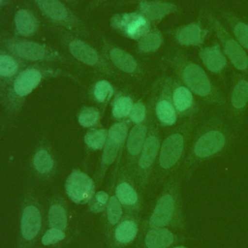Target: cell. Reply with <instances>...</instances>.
<instances>
[{
  "instance_id": "1",
  "label": "cell",
  "mask_w": 248,
  "mask_h": 248,
  "mask_svg": "<svg viewBox=\"0 0 248 248\" xmlns=\"http://www.w3.org/2000/svg\"><path fill=\"white\" fill-rule=\"evenodd\" d=\"M61 69L49 64H29L0 91L2 109V126L8 127L15 122L20 113L26 99L47 79L68 76Z\"/></svg>"
},
{
  "instance_id": "2",
  "label": "cell",
  "mask_w": 248,
  "mask_h": 248,
  "mask_svg": "<svg viewBox=\"0 0 248 248\" xmlns=\"http://www.w3.org/2000/svg\"><path fill=\"white\" fill-rule=\"evenodd\" d=\"M166 66L173 73L175 78L183 83L195 96L203 102L216 105H226L221 90L211 80L202 66L194 62L181 49L167 52L162 57Z\"/></svg>"
},
{
  "instance_id": "3",
  "label": "cell",
  "mask_w": 248,
  "mask_h": 248,
  "mask_svg": "<svg viewBox=\"0 0 248 248\" xmlns=\"http://www.w3.org/2000/svg\"><path fill=\"white\" fill-rule=\"evenodd\" d=\"M194 132L185 161L188 167L220 154L232 140V130L219 115L208 117Z\"/></svg>"
},
{
  "instance_id": "4",
  "label": "cell",
  "mask_w": 248,
  "mask_h": 248,
  "mask_svg": "<svg viewBox=\"0 0 248 248\" xmlns=\"http://www.w3.org/2000/svg\"><path fill=\"white\" fill-rule=\"evenodd\" d=\"M195 124L194 116L187 118L165 137L160 145L157 167L154 169L156 175L162 177L169 174L181 161L194 134Z\"/></svg>"
},
{
  "instance_id": "5",
  "label": "cell",
  "mask_w": 248,
  "mask_h": 248,
  "mask_svg": "<svg viewBox=\"0 0 248 248\" xmlns=\"http://www.w3.org/2000/svg\"><path fill=\"white\" fill-rule=\"evenodd\" d=\"M0 47L6 49L19 60L30 64H63L66 56L52 46L16 36L0 34Z\"/></svg>"
},
{
  "instance_id": "6",
  "label": "cell",
  "mask_w": 248,
  "mask_h": 248,
  "mask_svg": "<svg viewBox=\"0 0 248 248\" xmlns=\"http://www.w3.org/2000/svg\"><path fill=\"white\" fill-rule=\"evenodd\" d=\"M44 209L37 192L29 188L21 202L18 236L16 248H36L44 229Z\"/></svg>"
},
{
  "instance_id": "7",
  "label": "cell",
  "mask_w": 248,
  "mask_h": 248,
  "mask_svg": "<svg viewBox=\"0 0 248 248\" xmlns=\"http://www.w3.org/2000/svg\"><path fill=\"white\" fill-rule=\"evenodd\" d=\"M202 18L215 35L229 63L236 72L248 74V53L232 37L223 20L207 8L202 10Z\"/></svg>"
},
{
  "instance_id": "8",
  "label": "cell",
  "mask_w": 248,
  "mask_h": 248,
  "mask_svg": "<svg viewBox=\"0 0 248 248\" xmlns=\"http://www.w3.org/2000/svg\"><path fill=\"white\" fill-rule=\"evenodd\" d=\"M55 31L62 46L75 60L107 77L115 75V71L107 62L102 52L82 37L63 30Z\"/></svg>"
},
{
  "instance_id": "9",
  "label": "cell",
  "mask_w": 248,
  "mask_h": 248,
  "mask_svg": "<svg viewBox=\"0 0 248 248\" xmlns=\"http://www.w3.org/2000/svg\"><path fill=\"white\" fill-rule=\"evenodd\" d=\"M39 14L54 30H63L83 37L87 28L82 19L62 0H31Z\"/></svg>"
},
{
  "instance_id": "10",
  "label": "cell",
  "mask_w": 248,
  "mask_h": 248,
  "mask_svg": "<svg viewBox=\"0 0 248 248\" xmlns=\"http://www.w3.org/2000/svg\"><path fill=\"white\" fill-rule=\"evenodd\" d=\"M128 132V120L116 121L108 129V140L104 148L102 149L98 169L93 175V179L97 187L102 184L107 171L115 162H117V166L114 170V172L118 170Z\"/></svg>"
},
{
  "instance_id": "11",
  "label": "cell",
  "mask_w": 248,
  "mask_h": 248,
  "mask_svg": "<svg viewBox=\"0 0 248 248\" xmlns=\"http://www.w3.org/2000/svg\"><path fill=\"white\" fill-rule=\"evenodd\" d=\"M180 217L178 184L173 177L164 185L163 191L156 201L153 210L144 225L147 228H167L174 226Z\"/></svg>"
},
{
  "instance_id": "12",
  "label": "cell",
  "mask_w": 248,
  "mask_h": 248,
  "mask_svg": "<svg viewBox=\"0 0 248 248\" xmlns=\"http://www.w3.org/2000/svg\"><path fill=\"white\" fill-rule=\"evenodd\" d=\"M160 145L161 139L158 128L155 123H149L145 142L133 170V176L140 194L144 192L154 171Z\"/></svg>"
},
{
  "instance_id": "13",
  "label": "cell",
  "mask_w": 248,
  "mask_h": 248,
  "mask_svg": "<svg viewBox=\"0 0 248 248\" xmlns=\"http://www.w3.org/2000/svg\"><path fill=\"white\" fill-rule=\"evenodd\" d=\"M58 160L49 140L43 138L36 144L29 160V171L40 182L54 179L58 172Z\"/></svg>"
},
{
  "instance_id": "14",
  "label": "cell",
  "mask_w": 248,
  "mask_h": 248,
  "mask_svg": "<svg viewBox=\"0 0 248 248\" xmlns=\"http://www.w3.org/2000/svg\"><path fill=\"white\" fill-rule=\"evenodd\" d=\"M101 52L114 71H119L133 78H140L144 73L141 64L133 54L107 38L102 40Z\"/></svg>"
},
{
  "instance_id": "15",
  "label": "cell",
  "mask_w": 248,
  "mask_h": 248,
  "mask_svg": "<svg viewBox=\"0 0 248 248\" xmlns=\"http://www.w3.org/2000/svg\"><path fill=\"white\" fill-rule=\"evenodd\" d=\"M109 25L116 33L136 42L153 27L149 20L138 10L114 14L109 19Z\"/></svg>"
},
{
  "instance_id": "16",
  "label": "cell",
  "mask_w": 248,
  "mask_h": 248,
  "mask_svg": "<svg viewBox=\"0 0 248 248\" xmlns=\"http://www.w3.org/2000/svg\"><path fill=\"white\" fill-rule=\"evenodd\" d=\"M114 191L113 194L120 202L125 212L139 214L140 208V191L137 187L133 174L120 166L114 172Z\"/></svg>"
},
{
  "instance_id": "17",
  "label": "cell",
  "mask_w": 248,
  "mask_h": 248,
  "mask_svg": "<svg viewBox=\"0 0 248 248\" xmlns=\"http://www.w3.org/2000/svg\"><path fill=\"white\" fill-rule=\"evenodd\" d=\"M140 228L138 214L125 212L119 223L105 233L108 248H127L138 238Z\"/></svg>"
},
{
  "instance_id": "18",
  "label": "cell",
  "mask_w": 248,
  "mask_h": 248,
  "mask_svg": "<svg viewBox=\"0 0 248 248\" xmlns=\"http://www.w3.org/2000/svg\"><path fill=\"white\" fill-rule=\"evenodd\" d=\"M97 186L93 177L80 170H73L64 184L65 194L76 204H87L93 198Z\"/></svg>"
},
{
  "instance_id": "19",
  "label": "cell",
  "mask_w": 248,
  "mask_h": 248,
  "mask_svg": "<svg viewBox=\"0 0 248 248\" xmlns=\"http://www.w3.org/2000/svg\"><path fill=\"white\" fill-rule=\"evenodd\" d=\"M210 33V29L203 19L194 20L169 30V34L175 44L183 47L202 46Z\"/></svg>"
},
{
  "instance_id": "20",
  "label": "cell",
  "mask_w": 248,
  "mask_h": 248,
  "mask_svg": "<svg viewBox=\"0 0 248 248\" xmlns=\"http://www.w3.org/2000/svg\"><path fill=\"white\" fill-rule=\"evenodd\" d=\"M157 85V94L153 98L154 116L160 126L171 127L177 122L178 115L170 98V77H165Z\"/></svg>"
},
{
  "instance_id": "21",
  "label": "cell",
  "mask_w": 248,
  "mask_h": 248,
  "mask_svg": "<svg viewBox=\"0 0 248 248\" xmlns=\"http://www.w3.org/2000/svg\"><path fill=\"white\" fill-rule=\"evenodd\" d=\"M228 103L231 117L238 124L248 107V74L233 73Z\"/></svg>"
},
{
  "instance_id": "22",
  "label": "cell",
  "mask_w": 248,
  "mask_h": 248,
  "mask_svg": "<svg viewBox=\"0 0 248 248\" xmlns=\"http://www.w3.org/2000/svg\"><path fill=\"white\" fill-rule=\"evenodd\" d=\"M148 127L149 122L145 121L140 124H134L131 129H129L123 150L124 154H122L124 155V159L120 161L119 167H124L132 174L145 142L148 133Z\"/></svg>"
},
{
  "instance_id": "23",
  "label": "cell",
  "mask_w": 248,
  "mask_h": 248,
  "mask_svg": "<svg viewBox=\"0 0 248 248\" xmlns=\"http://www.w3.org/2000/svg\"><path fill=\"white\" fill-rule=\"evenodd\" d=\"M170 92L177 115L185 119L193 117L198 110L195 95L178 79L171 78H170Z\"/></svg>"
},
{
  "instance_id": "24",
  "label": "cell",
  "mask_w": 248,
  "mask_h": 248,
  "mask_svg": "<svg viewBox=\"0 0 248 248\" xmlns=\"http://www.w3.org/2000/svg\"><path fill=\"white\" fill-rule=\"evenodd\" d=\"M138 11L156 26L169 16L180 14L182 9L178 4L168 0H139Z\"/></svg>"
},
{
  "instance_id": "25",
  "label": "cell",
  "mask_w": 248,
  "mask_h": 248,
  "mask_svg": "<svg viewBox=\"0 0 248 248\" xmlns=\"http://www.w3.org/2000/svg\"><path fill=\"white\" fill-rule=\"evenodd\" d=\"M198 55L205 71L221 78L224 77L229 66V60L217 41L199 47Z\"/></svg>"
},
{
  "instance_id": "26",
  "label": "cell",
  "mask_w": 248,
  "mask_h": 248,
  "mask_svg": "<svg viewBox=\"0 0 248 248\" xmlns=\"http://www.w3.org/2000/svg\"><path fill=\"white\" fill-rule=\"evenodd\" d=\"M70 209L67 200L61 194H54L48 202L46 226L71 232ZM72 233V232H71Z\"/></svg>"
},
{
  "instance_id": "27",
  "label": "cell",
  "mask_w": 248,
  "mask_h": 248,
  "mask_svg": "<svg viewBox=\"0 0 248 248\" xmlns=\"http://www.w3.org/2000/svg\"><path fill=\"white\" fill-rule=\"evenodd\" d=\"M14 36L29 38L34 36L40 29V20L35 11L28 5L17 7L14 18Z\"/></svg>"
},
{
  "instance_id": "28",
  "label": "cell",
  "mask_w": 248,
  "mask_h": 248,
  "mask_svg": "<svg viewBox=\"0 0 248 248\" xmlns=\"http://www.w3.org/2000/svg\"><path fill=\"white\" fill-rule=\"evenodd\" d=\"M27 64L0 47V91L8 86Z\"/></svg>"
},
{
  "instance_id": "29",
  "label": "cell",
  "mask_w": 248,
  "mask_h": 248,
  "mask_svg": "<svg viewBox=\"0 0 248 248\" xmlns=\"http://www.w3.org/2000/svg\"><path fill=\"white\" fill-rule=\"evenodd\" d=\"M219 15L232 37L248 53V21L226 9L221 10Z\"/></svg>"
},
{
  "instance_id": "30",
  "label": "cell",
  "mask_w": 248,
  "mask_h": 248,
  "mask_svg": "<svg viewBox=\"0 0 248 248\" xmlns=\"http://www.w3.org/2000/svg\"><path fill=\"white\" fill-rule=\"evenodd\" d=\"M174 242L173 232L167 228H147L139 248H169Z\"/></svg>"
},
{
  "instance_id": "31",
  "label": "cell",
  "mask_w": 248,
  "mask_h": 248,
  "mask_svg": "<svg viewBox=\"0 0 248 248\" xmlns=\"http://www.w3.org/2000/svg\"><path fill=\"white\" fill-rule=\"evenodd\" d=\"M116 91L113 84L105 78L96 80L89 89L91 100L98 106L106 108L111 102Z\"/></svg>"
},
{
  "instance_id": "32",
  "label": "cell",
  "mask_w": 248,
  "mask_h": 248,
  "mask_svg": "<svg viewBox=\"0 0 248 248\" xmlns=\"http://www.w3.org/2000/svg\"><path fill=\"white\" fill-rule=\"evenodd\" d=\"M163 44V33L156 26H153L144 36L137 41V52L140 54H152L158 51Z\"/></svg>"
},
{
  "instance_id": "33",
  "label": "cell",
  "mask_w": 248,
  "mask_h": 248,
  "mask_svg": "<svg viewBox=\"0 0 248 248\" xmlns=\"http://www.w3.org/2000/svg\"><path fill=\"white\" fill-rule=\"evenodd\" d=\"M125 210L114 194L110 195L106 210L103 213L104 234L109 232L123 218Z\"/></svg>"
},
{
  "instance_id": "34",
  "label": "cell",
  "mask_w": 248,
  "mask_h": 248,
  "mask_svg": "<svg viewBox=\"0 0 248 248\" xmlns=\"http://www.w3.org/2000/svg\"><path fill=\"white\" fill-rule=\"evenodd\" d=\"M134 103L133 98L129 94L116 92L110 102L112 118L116 121L127 120Z\"/></svg>"
},
{
  "instance_id": "35",
  "label": "cell",
  "mask_w": 248,
  "mask_h": 248,
  "mask_svg": "<svg viewBox=\"0 0 248 248\" xmlns=\"http://www.w3.org/2000/svg\"><path fill=\"white\" fill-rule=\"evenodd\" d=\"M71 232L61 231L56 228H46L41 237L40 241L44 247L46 248H60L71 240Z\"/></svg>"
},
{
  "instance_id": "36",
  "label": "cell",
  "mask_w": 248,
  "mask_h": 248,
  "mask_svg": "<svg viewBox=\"0 0 248 248\" xmlns=\"http://www.w3.org/2000/svg\"><path fill=\"white\" fill-rule=\"evenodd\" d=\"M108 140V129L106 128H92L89 129L83 137V141L88 150L97 151L102 150Z\"/></svg>"
},
{
  "instance_id": "37",
  "label": "cell",
  "mask_w": 248,
  "mask_h": 248,
  "mask_svg": "<svg viewBox=\"0 0 248 248\" xmlns=\"http://www.w3.org/2000/svg\"><path fill=\"white\" fill-rule=\"evenodd\" d=\"M78 124L87 129L96 128L101 123L102 113L100 109L96 107L91 106H83L80 108L78 115Z\"/></svg>"
},
{
  "instance_id": "38",
  "label": "cell",
  "mask_w": 248,
  "mask_h": 248,
  "mask_svg": "<svg viewBox=\"0 0 248 248\" xmlns=\"http://www.w3.org/2000/svg\"><path fill=\"white\" fill-rule=\"evenodd\" d=\"M109 198H110V195L108 192L104 190L96 191L93 198L87 203L89 211L93 213H104Z\"/></svg>"
},
{
  "instance_id": "39",
  "label": "cell",
  "mask_w": 248,
  "mask_h": 248,
  "mask_svg": "<svg viewBox=\"0 0 248 248\" xmlns=\"http://www.w3.org/2000/svg\"><path fill=\"white\" fill-rule=\"evenodd\" d=\"M146 117H147L146 105L141 100H138L133 105V108L128 117V121L132 122L133 124H140L146 121Z\"/></svg>"
},
{
  "instance_id": "40",
  "label": "cell",
  "mask_w": 248,
  "mask_h": 248,
  "mask_svg": "<svg viewBox=\"0 0 248 248\" xmlns=\"http://www.w3.org/2000/svg\"><path fill=\"white\" fill-rule=\"evenodd\" d=\"M108 0H91V2L88 4V6H87V9L89 10V11H91V10H95V9H97L98 7H100L101 5H103L105 2H107Z\"/></svg>"
},
{
  "instance_id": "41",
  "label": "cell",
  "mask_w": 248,
  "mask_h": 248,
  "mask_svg": "<svg viewBox=\"0 0 248 248\" xmlns=\"http://www.w3.org/2000/svg\"><path fill=\"white\" fill-rule=\"evenodd\" d=\"M11 3V0H0V11L6 8Z\"/></svg>"
},
{
  "instance_id": "42",
  "label": "cell",
  "mask_w": 248,
  "mask_h": 248,
  "mask_svg": "<svg viewBox=\"0 0 248 248\" xmlns=\"http://www.w3.org/2000/svg\"><path fill=\"white\" fill-rule=\"evenodd\" d=\"M62 1H66V2H74V1H77V0H62Z\"/></svg>"
},
{
  "instance_id": "43",
  "label": "cell",
  "mask_w": 248,
  "mask_h": 248,
  "mask_svg": "<svg viewBox=\"0 0 248 248\" xmlns=\"http://www.w3.org/2000/svg\"><path fill=\"white\" fill-rule=\"evenodd\" d=\"M173 248H186V247H184V246H175Z\"/></svg>"
},
{
  "instance_id": "44",
  "label": "cell",
  "mask_w": 248,
  "mask_h": 248,
  "mask_svg": "<svg viewBox=\"0 0 248 248\" xmlns=\"http://www.w3.org/2000/svg\"><path fill=\"white\" fill-rule=\"evenodd\" d=\"M36 248H46V247H44V246H43V247H36Z\"/></svg>"
},
{
  "instance_id": "45",
  "label": "cell",
  "mask_w": 248,
  "mask_h": 248,
  "mask_svg": "<svg viewBox=\"0 0 248 248\" xmlns=\"http://www.w3.org/2000/svg\"><path fill=\"white\" fill-rule=\"evenodd\" d=\"M87 248H90V247H87Z\"/></svg>"
}]
</instances>
